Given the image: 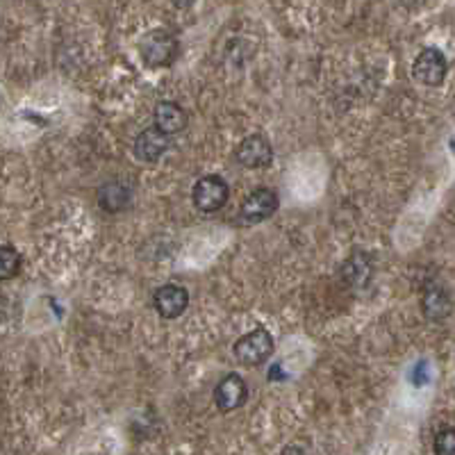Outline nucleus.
Returning a JSON list of instances; mask_svg holds the SVG:
<instances>
[{
	"instance_id": "nucleus-8",
	"label": "nucleus",
	"mask_w": 455,
	"mask_h": 455,
	"mask_svg": "<svg viewBox=\"0 0 455 455\" xmlns=\"http://www.w3.org/2000/svg\"><path fill=\"white\" fill-rule=\"evenodd\" d=\"M153 305L159 317L175 319L181 317L189 305V291L181 285H165L155 291Z\"/></svg>"
},
{
	"instance_id": "nucleus-2",
	"label": "nucleus",
	"mask_w": 455,
	"mask_h": 455,
	"mask_svg": "<svg viewBox=\"0 0 455 455\" xmlns=\"http://www.w3.org/2000/svg\"><path fill=\"white\" fill-rule=\"evenodd\" d=\"M274 337L269 330L255 328L253 333H246L235 342V358L243 366H259L274 355Z\"/></svg>"
},
{
	"instance_id": "nucleus-10",
	"label": "nucleus",
	"mask_w": 455,
	"mask_h": 455,
	"mask_svg": "<svg viewBox=\"0 0 455 455\" xmlns=\"http://www.w3.org/2000/svg\"><path fill=\"white\" fill-rule=\"evenodd\" d=\"M155 127L162 135H175L187 127V112L178 103L162 101L155 107Z\"/></svg>"
},
{
	"instance_id": "nucleus-15",
	"label": "nucleus",
	"mask_w": 455,
	"mask_h": 455,
	"mask_svg": "<svg viewBox=\"0 0 455 455\" xmlns=\"http://www.w3.org/2000/svg\"><path fill=\"white\" fill-rule=\"evenodd\" d=\"M413 381L414 385H424L426 382V362H419L413 371Z\"/></svg>"
},
{
	"instance_id": "nucleus-3",
	"label": "nucleus",
	"mask_w": 455,
	"mask_h": 455,
	"mask_svg": "<svg viewBox=\"0 0 455 455\" xmlns=\"http://www.w3.org/2000/svg\"><path fill=\"white\" fill-rule=\"evenodd\" d=\"M228 197H230V187L221 175H205L194 185V191H191L194 205L207 214L219 212L228 203Z\"/></svg>"
},
{
	"instance_id": "nucleus-14",
	"label": "nucleus",
	"mask_w": 455,
	"mask_h": 455,
	"mask_svg": "<svg viewBox=\"0 0 455 455\" xmlns=\"http://www.w3.org/2000/svg\"><path fill=\"white\" fill-rule=\"evenodd\" d=\"M435 455H455V428H442L435 437Z\"/></svg>"
},
{
	"instance_id": "nucleus-7",
	"label": "nucleus",
	"mask_w": 455,
	"mask_h": 455,
	"mask_svg": "<svg viewBox=\"0 0 455 455\" xmlns=\"http://www.w3.org/2000/svg\"><path fill=\"white\" fill-rule=\"evenodd\" d=\"M246 398H249V387L239 374H228L214 389V403L221 413H233L242 408Z\"/></svg>"
},
{
	"instance_id": "nucleus-4",
	"label": "nucleus",
	"mask_w": 455,
	"mask_h": 455,
	"mask_svg": "<svg viewBox=\"0 0 455 455\" xmlns=\"http://www.w3.org/2000/svg\"><path fill=\"white\" fill-rule=\"evenodd\" d=\"M275 210H278V194L269 187H259L243 198L239 217L246 223H262L274 217Z\"/></svg>"
},
{
	"instance_id": "nucleus-6",
	"label": "nucleus",
	"mask_w": 455,
	"mask_h": 455,
	"mask_svg": "<svg viewBox=\"0 0 455 455\" xmlns=\"http://www.w3.org/2000/svg\"><path fill=\"white\" fill-rule=\"evenodd\" d=\"M237 159H239V165L246 166V169L269 166L271 159H274L271 142L265 137V135H249V137L242 139V143L237 146Z\"/></svg>"
},
{
	"instance_id": "nucleus-5",
	"label": "nucleus",
	"mask_w": 455,
	"mask_h": 455,
	"mask_svg": "<svg viewBox=\"0 0 455 455\" xmlns=\"http://www.w3.org/2000/svg\"><path fill=\"white\" fill-rule=\"evenodd\" d=\"M446 71H449V64H446V58L437 48H426V50H421L413 64L414 78L426 87L442 85L446 78Z\"/></svg>"
},
{
	"instance_id": "nucleus-13",
	"label": "nucleus",
	"mask_w": 455,
	"mask_h": 455,
	"mask_svg": "<svg viewBox=\"0 0 455 455\" xmlns=\"http://www.w3.org/2000/svg\"><path fill=\"white\" fill-rule=\"evenodd\" d=\"M21 269V255L12 246H0V281H10Z\"/></svg>"
},
{
	"instance_id": "nucleus-9",
	"label": "nucleus",
	"mask_w": 455,
	"mask_h": 455,
	"mask_svg": "<svg viewBox=\"0 0 455 455\" xmlns=\"http://www.w3.org/2000/svg\"><path fill=\"white\" fill-rule=\"evenodd\" d=\"M166 149H169V139H166V135L159 133L158 127H149V130L139 133V137L135 139V155L142 162H146V165L158 162L166 153Z\"/></svg>"
},
{
	"instance_id": "nucleus-16",
	"label": "nucleus",
	"mask_w": 455,
	"mask_h": 455,
	"mask_svg": "<svg viewBox=\"0 0 455 455\" xmlns=\"http://www.w3.org/2000/svg\"><path fill=\"white\" fill-rule=\"evenodd\" d=\"M282 455H305V451L298 449V446H287V449L282 451Z\"/></svg>"
},
{
	"instance_id": "nucleus-11",
	"label": "nucleus",
	"mask_w": 455,
	"mask_h": 455,
	"mask_svg": "<svg viewBox=\"0 0 455 455\" xmlns=\"http://www.w3.org/2000/svg\"><path fill=\"white\" fill-rule=\"evenodd\" d=\"M130 203V191L127 187H123L121 182H107L98 191V205L105 210V212H121L123 207Z\"/></svg>"
},
{
	"instance_id": "nucleus-1",
	"label": "nucleus",
	"mask_w": 455,
	"mask_h": 455,
	"mask_svg": "<svg viewBox=\"0 0 455 455\" xmlns=\"http://www.w3.org/2000/svg\"><path fill=\"white\" fill-rule=\"evenodd\" d=\"M139 55L149 66L159 69V66H169L178 55V43L169 30H150L146 32L139 42Z\"/></svg>"
},
{
	"instance_id": "nucleus-12",
	"label": "nucleus",
	"mask_w": 455,
	"mask_h": 455,
	"mask_svg": "<svg viewBox=\"0 0 455 455\" xmlns=\"http://www.w3.org/2000/svg\"><path fill=\"white\" fill-rule=\"evenodd\" d=\"M424 314L433 321H440V319L449 317L451 312V297L449 291L442 289V287H430L424 294Z\"/></svg>"
}]
</instances>
